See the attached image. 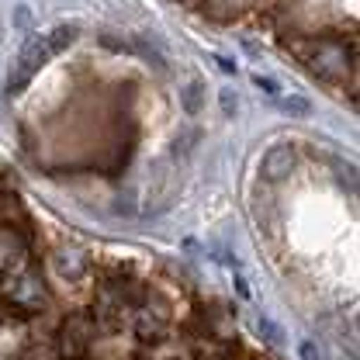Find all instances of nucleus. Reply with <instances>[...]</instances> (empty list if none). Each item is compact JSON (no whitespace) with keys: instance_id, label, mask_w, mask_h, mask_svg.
I'll list each match as a JSON object with an SVG mask.
<instances>
[{"instance_id":"obj_1","label":"nucleus","mask_w":360,"mask_h":360,"mask_svg":"<svg viewBox=\"0 0 360 360\" xmlns=\"http://www.w3.org/2000/svg\"><path fill=\"white\" fill-rule=\"evenodd\" d=\"M4 305H7V315L11 319H25V315H35L45 309L49 295H45V281L35 267H25L11 277H4V291H0Z\"/></svg>"},{"instance_id":"obj_2","label":"nucleus","mask_w":360,"mask_h":360,"mask_svg":"<svg viewBox=\"0 0 360 360\" xmlns=\"http://www.w3.org/2000/svg\"><path fill=\"white\" fill-rule=\"evenodd\" d=\"M97 326L90 315H66L63 326L56 329V357L59 360H90V347H94Z\"/></svg>"},{"instance_id":"obj_3","label":"nucleus","mask_w":360,"mask_h":360,"mask_svg":"<svg viewBox=\"0 0 360 360\" xmlns=\"http://www.w3.org/2000/svg\"><path fill=\"white\" fill-rule=\"evenodd\" d=\"M45 59H49L45 35H32L28 42L21 45V52H18V66H14V77H11L7 90H11V94H18V90L28 87V80H32V77L45 66Z\"/></svg>"},{"instance_id":"obj_4","label":"nucleus","mask_w":360,"mask_h":360,"mask_svg":"<svg viewBox=\"0 0 360 360\" xmlns=\"http://www.w3.org/2000/svg\"><path fill=\"white\" fill-rule=\"evenodd\" d=\"M295 167H298V149L291 142H277L260 160V177L267 184H281V180H288L295 174Z\"/></svg>"},{"instance_id":"obj_5","label":"nucleus","mask_w":360,"mask_h":360,"mask_svg":"<svg viewBox=\"0 0 360 360\" xmlns=\"http://www.w3.org/2000/svg\"><path fill=\"white\" fill-rule=\"evenodd\" d=\"M28 253H32V239H25L14 229H0V277H11L28 267Z\"/></svg>"},{"instance_id":"obj_6","label":"nucleus","mask_w":360,"mask_h":360,"mask_svg":"<svg viewBox=\"0 0 360 360\" xmlns=\"http://www.w3.org/2000/svg\"><path fill=\"white\" fill-rule=\"evenodd\" d=\"M167 333H170L167 312H163V309H153L149 302H142V309L135 312V336H139L146 347H153V343L167 340Z\"/></svg>"},{"instance_id":"obj_7","label":"nucleus","mask_w":360,"mask_h":360,"mask_svg":"<svg viewBox=\"0 0 360 360\" xmlns=\"http://www.w3.org/2000/svg\"><path fill=\"white\" fill-rule=\"evenodd\" d=\"M52 267H56V274H59L63 281L80 284L90 274V257L84 250H77V246H59L56 257H52Z\"/></svg>"},{"instance_id":"obj_8","label":"nucleus","mask_w":360,"mask_h":360,"mask_svg":"<svg viewBox=\"0 0 360 360\" xmlns=\"http://www.w3.org/2000/svg\"><path fill=\"white\" fill-rule=\"evenodd\" d=\"M125 305L108 291V288H101L97 291V298H94V326H101V329H108V333H118L122 326H125Z\"/></svg>"},{"instance_id":"obj_9","label":"nucleus","mask_w":360,"mask_h":360,"mask_svg":"<svg viewBox=\"0 0 360 360\" xmlns=\"http://www.w3.org/2000/svg\"><path fill=\"white\" fill-rule=\"evenodd\" d=\"M236 350L232 343H222V340H205L194 347V360H232Z\"/></svg>"},{"instance_id":"obj_10","label":"nucleus","mask_w":360,"mask_h":360,"mask_svg":"<svg viewBox=\"0 0 360 360\" xmlns=\"http://www.w3.org/2000/svg\"><path fill=\"white\" fill-rule=\"evenodd\" d=\"M180 97H184V111L187 115H198L201 111V104H205V84L198 80V77H191L184 90H180Z\"/></svg>"},{"instance_id":"obj_11","label":"nucleus","mask_w":360,"mask_h":360,"mask_svg":"<svg viewBox=\"0 0 360 360\" xmlns=\"http://www.w3.org/2000/svg\"><path fill=\"white\" fill-rule=\"evenodd\" d=\"M201 14L215 18V21H232V18H239V4H232V0H205Z\"/></svg>"},{"instance_id":"obj_12","label":"nucleus","mask_w":360,"mask_h":360,"mask_svg":"<svg viewBox=\"0 0 360 360\" xmlns=\"http://www.w3.org/2000/svg\"><path fill=\"white\" fill-rule=\"evenodd\" d=\"M73 39H77V28H73V25H59V28H52V32L45 35L49 56H52V52H63V49L73 42Z\"/></svg>"},{"instance_id":"obj_13","label":"nucleus","mask_w":360,"mask_h":360,"mask_svg":"<svg viewBox=\"0 0 360 360\" xmlns=\"http://www.w3.org/2000/svg\"><path fill=\"white\" fill-rule=\"evenodd\" d=\"M277 108H281L284 115H295V118L312 115V104H309L305 97H298V94H291V97H277Z\"/></svg>"},{"instance_id":"obj_14","label":"nucleus","mask_w":360,"mask_h":360,"mask_svg":"<svg viewBox=\"0 0 360 360\" xmlns=\"http://www.w3.org/2000/svg\"><path fill=\"white\" fill-rule=\"evenodd\" d=\"M257 333H260L264 340H270V343H281V329H277L270 319H257Z\"/></svg>"},{"instance_id":"obj_15","label":"nucleus","mask_w":360,"mask_h":360,"mask_svg":"<svg viewBox=\"0 0 360 360\" xmlns=\"http://www.w3.org/2000/svg\"><path fill=\"white\" fill-rule=\"evenodd\" d=\"M222 108H225V115H236L239 104H236V94L232 90H222Z\"/></svg>"},{"instance_id":"obj_16","label":"nucleus","mask_w":360,"mask_h":360,"mask_svg":"<svg viewBox=\"0 0 360 360\" xmlns=\"http://www.w3.org/2000/svg\"><path fill=\"white\" fill-rule=\"evenodd\" d=\"M302 357L305 360H322V354L315 350V343H302Z\"/></svg>"},{"instance_id":"obj_17","label":"nucleus","mask_w":360,"mask_h":360,"mask_svg":"<svg viewBox=\"0 0 360 360\" xmlns=\"http://www.w3.org/2000/svg\"><path fill=\"white\" fill-rule=\"evenodd\" d=\"M257 87H264L267 94H277V84H274V80H267V77H257Z\"/></svg>"},{"instance_id":"obj_18","label":"nucleus","mask_w":360,"mask_h":360,"mask_svg":"<svg viewBox=\"0 0 360 360\" xmlns=\"http://www.w3.org/2000/svg\"><path fill=\"white\" fill-rule=\"evenodd\" d=\"M236 291H239V295H243V298H250V284H246V281H243V277H236Z\"/></svg>"},{"instance_id":"obj_19","label":"nucleus","mask_w":360,"mask_h":360,"mask_svg":"<svg viewBox=\"0 0 360 360\" xmlns=\"http://www.w3.org/2000/svg\"><path fill=\"white\" fill-rule=\"evenodd\" d=\"M11 315H7V305H4V298H0V322H7Z\"/></svg>"},{"instance_id":"obj_20","label":"nucleus","mask_w":360,"mask_h":360,"mask_svg":"<svg viewBox=\"0 0 360 360\" xmlns=\"http://www.w3.org/2000/svg\"><path fill=\"white\" fill-rule=\"evenodd\" d=\"M170 360H180V357H170Z\"/></svg>"}]
</instances>
